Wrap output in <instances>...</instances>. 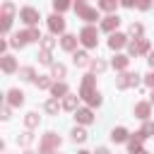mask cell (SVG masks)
Masks as SVG:
<instances>
[{
	"label": "cell",
	"instance_id": "obj_1",
	"mask_svg": "<svg viewBox=\"0 0 154 154\" xmlns=\"http://www.w3.org/2000/svg\"><path fill=\"white\" fill-rule=\"evenodd\" d=\"M75 10H77V12H79V14H82V17L87 19V22H96V19H99V14H96V10H91V7H87L84 2H77V5H75Z\"/></svg>",
	"mask_w": 154,
	"mask_h": 154
},
{
	"label": "cell",
	"instance_id": "obj_2",
	"mask_svg": "<svg viewBox=\"0 0 154 154\" xmlns=\"http://www.w3.org/2000/svg\"><path fill=\"white\" fill-rule=\"evenodd\" d=\"M79 36H82V43L84 46H96V29L94 26H84Z\"/></svg>",
	"mask_w": 154,
	"mask_h": 154
},
{
	"label": "cell",
	"instance_id": "obj_3",
	"mask_svg": "<svg viewBox=\"0 0 154 154\" xmlns=\"http://www.w3.org/2000/svg\"><path fill=\"white\" fill-rule=\"evenodd\" d=\"M19 17L31 26V24H36V19H38V12L34 10V7H22V12H19Z\"/></svg>",
	"mask_w": 154,
	"mask_h": 154
},
{
	"label": "cell",
	"instance_id": "obj_4",
	"mask_svg": "<svg viewBox=\"0 0 154 154\" xmlns=\"http://www.w3.org/2000/svg\"><path fill=\"white\" fill-rule=\"evenodd\" d=\"M48 26H51V31H63L65 29V19L60 14H53V17H48Z\"/></svg>",
	"mask_w": 154,
	"mask_h": 154
},
{
	"label": "cell",
	"instance_id": "obj_5",
	"mask_svg": "<svg viewBox=\"0 0 154 154\" xmlns=\"http://www.w3.org/2000/svg\"><path fill=\"white\" fill-rule=\"evenodd\" d=\"M123 43H125V36H123V34H113V36H111V41H108V46H111V48H120Z\"/></svg>",
	"mask_w": 154,
	"mask_h": 154
},
{
	"label": "cell",
	"instance_id": "obj_6",
	"mask_svg": "<svg viewBox=\"0 0 154 154\" xmlns=\"http://www.w3.org/2000/svg\"><path fill=\"white\" fill-rule=\"evenodd\" d=\"M14 67H17L14 58H12V55H5V58H2V70H5V72H12Z\"/></svg>",
	"mask_w": 154,
	"mask_h": 154
},
{
	"label": "cell",
	"instance_id": "obj_7",
	"mask_svg": "<svg viewBox=\"0 0 154 154\" xmlns=\"http://www.w3.org/2000/svg\"><path fill=\"white\" fill-rule=\"evenodd\" d=\"M7 96H10V103H14V106L24 101V94H22V91H17V89H10V94H7Z\"/></svg>",
	"mask_w": 154,
	"mask_h": 154
},
{
	"label": "cell",
	"instance_id": "obj_8",
	"mask_svg": "<svg viewBox=\"0 0 154 154\" xmlns=\"http://www.w3.org/2000/svg\"><path fill=\"white\" fill-rule=\"evenodd\" d=\"M60 43H63V48H67V51H72V48H75V43H77V38H75V36H70V34H65Z\"/></svg>",
	"mask_w": 154,
	"mask_h": 154
},
{
	"label": "cell",
	"instance_id": "obj_9",
	"mask_svg": "<svg viewBox=\"0 0 154 154\" xmlns=\"http://www.w3.org/2000/svg\"><path fill=\"white\" fill-rule=\"evenodd\" d=\"M75 116H77V120H79V123H91V111H87V108L77 111Z\"/></svg>",
	"mask_w": 154,
	"mask_h": 154
},
{
	"label": "cell",
	"instance_id": "obj_10",
	"mask_svg": "<svg viewBox=\"0 0 154 154\" xmlns=\"http://www.w3.org/2000/svg\"><path fill=\"white\" fill-rule=\"evenodd\" d=\"M111 137H113V140H116V142H123V140H125V137H128V132H125V130H123V128H118V130H113V132H111Z\"/></svg>",
	"mask_w": 154,
	"mask_h": 154
},
{
	"label": "cell",
	"instance_id": "obj_11",
	"mask_svg": "<svg viewBox=\"0 0 154 154\" xmlns=\"http://www.w3.org/2000/svg\"><path fill=\"white\" fill-rule=\"evenodd\" d=\"M113 26H118V17H106V22H103V29H106V31H111Z\"/></svg>",
	"mask_w": 154,
	"mask_h": 154
},
{
	"label": "cell",
	"instance_id": "obj_12",
	"mask_svg": "<svg viewBox=\"0 0 154 154\" xmlns=\"http://www.w3.org/2000/svg\"><path fill=\"white\" fill-rule=\"evenodd\" d=\"M125 65H128V58L125 55H116L113 58V67H125Z\"/></svg>",
	"mask_w": 154,
	"mask_h": 154
},
{
	"label": "cell",
	"instance_id": "obj_13",
	"mask_svg": "<svg viewBox=\"0 0 154 154\" xmlns=\"http://www.w3.org/2000/svg\"><path fill=\"white\" fill-rule=\"evenodd\" d=\"M84 137H87V132H84L82 128H75V130H72V140H77V142H82Z\"/></svg>",
	"mask_w": 154,
	"mask_h": 154
},
{
	"label": "cell",
	"instance_id": "obj_14",
	"mask_svg": "<svg viewBox=\"0 0 154 154\" xmlns=\"http://www.w3.org/2000/svg\"><path fill=\"white\" fill-rule=\"evenodd\" d=\"M41 46H43V48H46V53H48V51L55 46V41H53L51 36H46V38H41Z\"/></svg>",
	"mask_w": 154,
	"mask_h": 154
},
{
	"label": "cell",
	"instance_id": "obj_15",
	"mask_svg": "<svg viewBox=\"0 0 154 154\" xmlns=\"http://www.w3.org/2000/svg\"><path fill=\"white\" fill-rule=\"evenodd\" d=\"M75 65H87V53H75Z\"/></svg>",
	"mask_w": 154,
	"mask_h": 154
},
{
	"label": "cell",
	"instance_id": "obj_16",
	"mask_svg": "<svg viewBox=\"0 0 154 154\" xmlns=\"http://www.w3.org/2000/svg\"><path fill=\"white\" fill-rule=\"evenodd\" d=\"M36 123H38V116H36V113H26V125H29V128H34Z\"/></svg>",
	"mask_w": 154,
	"mask_h": 154
},
{
	"label": "cell",
	"instance_id": "obj_17",
	"mask_svg": "<svg viewBox=\"0 0 154 154\" xmlns=\"http://www.w3.org/2000/svg\"><path fill=\"white\" fill-rule=\"evenodd\" d=\"M12 12H14V5H10V2H5V5H2V17H10Z\"/></svg>",
	"mask_w": 154,
	"mask_h": 154
},
{
	"label": "cell",
	"instance_id": "obj_18",
	"mask_svg": "<svg viewBox=\"0 0 154 154\" xmlns=\"http://www.w3.org/2000/svg\"><path fill=\"white\" fill-rule=\"evenodd\" d=\"M19 75H22V79H31L34 70H31V67H22V70H19Z\"/></svg>",
	"mask_w": 154,
	"mask_h": 154
},
{
	"label": "cell",
	"instance_id": "obj_19",
	"mask_svg": "<svg viewBox=\"0 0 154 154\" xmlns=\"http://www.w3.org/2000/svg\"><path fill=\"white\" fill-rule=\"evenodd\" d=\"M65 91H67L65 84H53V94H55V96H60V94H65Z\"/></svg>",
	"mask_w": 154,
	"mask_h": 154
},
{
	"label": "cell",
	"instance_id": "obj_20",
	"mask_svg": "<svg viewBox=\"0 0 154 154\" xmlns=\"http://www.w3.org/2000/svg\"><path fill=\"white\" fill-rule=\"evenodd\" d=\"M137 113H140V118H147V113H149V106H147V103H140V106H137Z\"/></svg>",
	"mask_w": 154,
	"mask_h": 154
},
{
	"label": "cell",
	"instance_id": "obj_21",
	"mask_svg": "<svg viewBox=\"0 0 154 154\" xmlns=\"http://www.w3.org/2000/svg\"><path fill=\"white\" fill-rule=\"evenodd\" d=\"M53 75H55V77H63V75H65V67H63V65H55V67H53Z\"/></svg>",
	"mask_w": 154,
	"mask_h": 154
},
{
	"label": "cell",
	"instance_id": "obj_22",
	"mask_svg": "<svg viewBox=\"0 0 154 154\" xmlns=\"http://www.w3.org/2000/svg\"><path fill=\"white\" fill-rule=\"evenodd\" d=\"M53 7H55V12H63V10H67L70 5H67V2H55Z\"/></svg>",
	"mask_w": 154,
	"mask_h": 154
},
{
	"label": "cell",
	"instance_id": "obj_23",
	"mask_svg": "<svg viewBox=\"0 0 154 154\" xmlns=\"http://www.w3.org/2000/svg\"><path fill=\"white\" fill-rule=\"evenodd\" d=\"M75 103H77L75 96H67V99H65V108H75Z\"/></svg>",
	"mask_w": 154,
	"mask_h": 154
},
{
	"label": "cell",
	"instance_id": "obj_24",
	"mask_svg": "<svg viewBox=\"0 0 154 154\" xmlns=\"http://www.w3.org/2000/svg\"><path fill=\"white\" fill-rule=\"evenodd\" d=\"M130 34H142V24H132L130 26Z\"/></svg>",
	"mask_w": 154,
	"mask_h": 154
},
{
	"label": "cell",
	"instance_id": "obj_25",
	"mask_svg": "<svg viewBox=\"0 0 154 154\" xmlns=\"http://www.w3.org/2000/svg\"><path fill=\"white\" fill-rule=\"evenodd\" d=\"M55 108H58V101H48V103H46V111H51V113H53Z\"/></svg>",
	"mask_w": 154,
	"mask_h": 154
},
{
	"label": "cell",
	"instance_id": "obj_26",
	"mask_svg": "<svg viewBox=\"0 0 154 154\" xmlns=\"http://www.w3.org/2000/svg\"><path fill=\"white\" fill-rule=\"evenodd\" d=\"M91 67H94V70H96V72H101V70H103V67H106V65H103V63H101V60H96V63H94V65H91Z\"/></svg>",
	"mask_w": 154,
	"mask_h": 154
},
{
	"label": "cell",
	"instance_id": "obj_27",
	"mask_svg": "<svg viewBox=\"0 0 154 154\" xmlns=\"http://www.w3.org/2000/svg\"><path fill=\"white\" fill-rule=\"evenodd\" d=\"M41 63H46V65H51V55H48V53H41Z\"/></svg>",
	"mask_w": 154,
	"mask_h": 154
},
{
	"label": "cell",
	"instance_id": "obj_28",
	"mask_svg": "<svg viewBox=\"0 0 154 154\" xmlns=\"http://www.w3.org/2000/svg\"><path fill=\"white\" fill-rule=\"evenodd\" d=\"M36 82H38V87H48V84H51V82H48L46 77H41V79H36Z\"/></svg>",
	"mask_w": 154,
	"mask_h": 154
},
{
	"label": "cell",
	"instance_id": "obj_29",
	"mask_svg": "<svg viewBox=\"0 0 154 154\" xmlns=\"http://www.w3.org/2000/svg\"><path fill=\"white\" fill-rule=\"evenodd\" d=\"M101 7H103V10H113L116 5H113V2H101Z\"/></svg>",
	"mask_w": 154,
	"mask_h": 154
},
{
	"label": "cell",
	"instance_id": "obj_30",
	"mask_svg": "<svg viewBox=\"0 0 154 154\" xmlns=\"http://www.w3.org/2000/svg\"><path fill=\"white\" fill-rule=\"evenodd\" d=\"M96 154H108V152H106V149L101 147V149H96Z\"/></svg>",
	"mask_w": 154,
	"mask_h": 154
},
{
	"label": "cell",
	"instance_id": "obj_31",
	"mask_svg": "<svg viewBox=\"0 0 154 154\" xmlns=\"http://www.w3.org/2000/svg\"><path fill=\"white\" fill-rule=\"evenodd\" d=\"M147 82H149V84L154 87V75H149V79H147Z\"/></svg>",
	"mask_w": 154,
	"mask_h": 154
},
{
	"label": "cell",
	"instance_id": "obj_32",
	"mask_svg": "<svg viewBox=\"0 0 154 154\" xmlns=\"http://www.w3.org/2000/svg\"><path fill=\"white\" fill-rule=\"evenodd\" d=\"M149 65H154V53H152V55H149Z\"/></svg>",
	"mask_w": 154,
	"mask_h": 154
},
{
	"label": "cell",
	"instance_id": "obj_33",
	"mask_svg": "<svg viewBox=\"0 0 154 154\" xmlns=\"http://www.w3.org/2000/svg\"><path fill=\"white\" fill-rule=\"evenodd\" d=\"M152 101H154V94H152Z\"/></svg>",
	"mask_w": 154,
	"mask_h": 154
},
{
	"label": "cell",
	"instance_id": "obj_34",
	"mask_svg": "<svg viewBox=\"0 0 154 154\" xmlns=\"http://www.w3.org/2000/svg\"><path fill=\"white\" fill-rule=\"evenodd\" d=\"M79 154H87V152H79Z\"/></svg>",
	"mask_w": 154,
	"mask_h": 154
}]
</instances>
